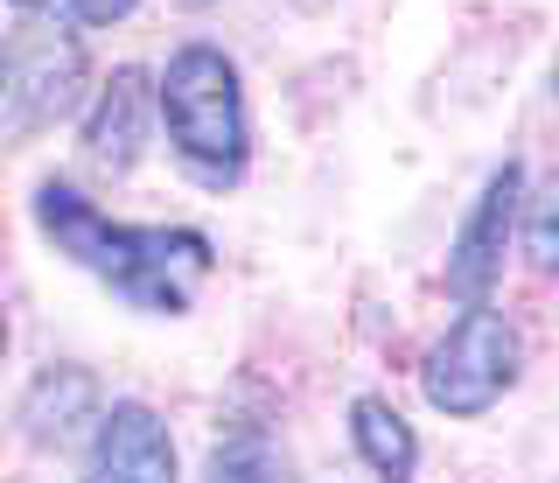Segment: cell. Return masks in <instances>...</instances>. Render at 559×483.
Masks as SVG:
<instances>
[{
	"label": "cell",
	"mask_w": 559,
	"mask_h": 483,
	"mask_svg": "<svg viewBox=\"0 0 559 483\" xmlns=\"http://www.w3.org/2000/svg\"><path fill=\"white\" fill-rule=\"evenodd\" d=\"M154 98H162L168 141L197 182L224 189L245 176V92H238V71L224 49L182 43L168 57L162 84H154Z\"/></svg>",
	"instance_id": "2"
},
{
	"label": "cell",
	"mask_w": 559,
	"mask_h": 483,
	"mask_svg": "<svg viewBox=\"0 0 559 483\" xmlns=\"http://www.w3.org/2000/svg\"><path fill=\"white\" fill-rule=\"evenodd\" d=\"M518 378V330L497 316V308H462V322H448V337L427 351L419 365V386L427 400L454 413V421H476L511 392Z\"/></svg>",
	"instance_id": "4"
},
{
	"label": "cell",
	"mask_w": 559,
	"mask_h": 483,
	"mask_svg": "<svg viewBox=\"0 0 559 483\" xmlns=\"http://www.w3.org/2000/svg\"><path fill=\"white\" fill-rule=\"evenodd\" d=\"M35 217H43V232H49L57 252H70L78 267H92L112 295L154 308V316H182L189 295H197V281L217 267L210 238L112 224L92 197H78L70 182H43V189H35Z\"/></svg>",
	"instance_id": "1"
},
{
	"label": "cell",
	"mask_w": 559,
	"mask_h": 483,
	"mask_svg": "<svg viewBox=\"0 0 559 483\" xmlns=\"http://www.w3.org/2000/svg\"><path fill=\"white\" fill-rule=\"evenodd\" d=\"M63 14H70V22H84V28H112V22H127V14H133V0H63Z\"/></svg>",
	"instance_id": "12"
},
{
	"label": "cell",
	"mask_w": 559,
	"mask_h": 483,
	"mask_svg": "<svg viewBox=\"0 0 559 483\" xmlns=\"http://www.w3.org/2000/svg\"><path fill=\"white\" fill-rule=\"evenodd\" d=\"M84 483H175V441L154 407H112L92 427V456H84Z\"/></svg>",
	"instance_id": "6"
},
{
	"label": "cell",
	"mask_w": 559,
	"mask_h": 483,
	"mask_svg": "<svg viewBox=\"0 0 559 483\" xmlns=\"http://www.w3.org/2000/svg\"><path fill=\"white\" fill-rule=\"evenodd\" d=\"M14 8H22V14H57L63 0H14Z\"/></svg>",
	"instance_id": "13"
},
{
	"label": "cell",
	"mask_w": 559,
	"mask_h": 483,
	"mask_svg": "<svg viewBox=\"0 0 559 483\" xmlns=\"http://www.w3.org/2000/svg\"><path fill=\"white\" fill-rule=\"evenodd\" d=\"M154 78L147 71H112V84L92 98V113H84V154H98L105 168H133L140 162V141H147V113L162 106V98H147Z\"/></svg>",
	"instance_id": "7"
},
{
	"label": "cell",
	"mask_w": 559,
	"mask_h": 483,
	"mask_svg": "<svg viewBox=\"0 0 559 483\" xmlns=\"http://www.w3.org/2000/svg\"><path fill=\"white\" fill-rule=\"evenodd\" d=\"M0 357H8V308H0Z\"/></svg>",
	"instance_id": "14"
},
{
	"label": "cell",
	"mask_w": 559,
	"mask_h": 483,
	"mask_svg": "<svg viewBox=\"0 0 559 483\" xmlns=\"http://www.w3.org/2000/svg\"><path fill=\"white\" fill-rule=\"evenodd\" d=\"M524 252H532L538 273H559V182H546L532 203H524Z\"/></svg>",
	"instance_id": "11"
},
{
	"label": "cell",
	"mask_w": 559,
	"mask_h": 483,
	"mask_svg": "<svg viewBox=\"0 0 559 483\" xmlns=\"http://www.w3.org/2000/svg\"><path fill=\"white\" fill-rule=\"evenodd\" d=\"M349 435H357V456L371 462V476H384V483H413L419 441H413V427L399 421L384 400H357V407H349Z\"/></svg>",
	"instance_id": "9"
},
{
	"label": "cell",
	"mask_w": 559,
	"mask_h": 483,
	"mask_svg": "<svg viewBox=\"0 0 559 483\" xmlns=\"http://www.w3.org/2000/svg\"><path fill=\"white\" fill-rule=\"evenodd\" d=\"M203 483H294V462L280 456L273 435L259 427H231L203 462Z\"/></svg>",
	"instance_id": "10"
},
{
	"label": "cell",
	"mask_w": 559,
	"mask_h": 483,
	"mask_svg": "<svg viewBox=\"0 0 559 483\" xmlns=\"http://www.w3.org/2000/svg\"><path fill=\"white\" fill-rule=\"evenodd\" d=\"M552 106H559V63H552Z\"/></svg>",
	"instance_id": "15"
},
{
	"label": "cell",
	"mask_w": 559,
	"mask_h": 483,
	"mask_svg": "<svg viewBox=\"0 0 559 483\" xmlns=\"http://www.w3.org/2000/svg\"><path fill=\"white\" fill-rule=\"evenodd\" d=\"M518 217H524V168L503 162L497 176L483 182L476 211H468V224H462V238L448 246V295L462 302V308H483V302H489V287H497V273H503V246H511Z\"/></svg>",
	"instance_id": "5"
},
{
	"label": "cell",
	"mask_w": 559,
	"mask_h": 483,
	"mask_svg": "<svg viewBox=\"0 0 559 483\" xmlns=\"http://www.w3.org/2000/svg\"><path fill=\"white\" fill-rule=\"evenodd\" d=\"M98 378L84 365H43L22 400V435L35 448H63L70 435H84V427H98Z\"/></svg>",
	"instance_id": "8"
},
{
	"label": "cell",
	"mask_w": 559,
	"mask_h": 483,
	"mask_svg": "<svg viewBox=\"0 0 559 483\" xmlns=\"http://www.w3.org/2000/svg\"><path fill=\"white\" fill-rule=\"evenodd\" d=\"M84 43L78 28L57 22V14H22L14 36L0 43V98L14 106L22 127H57L84 106Z\"/></svg>",
	"instance_id": "3"
}]
</instances>
